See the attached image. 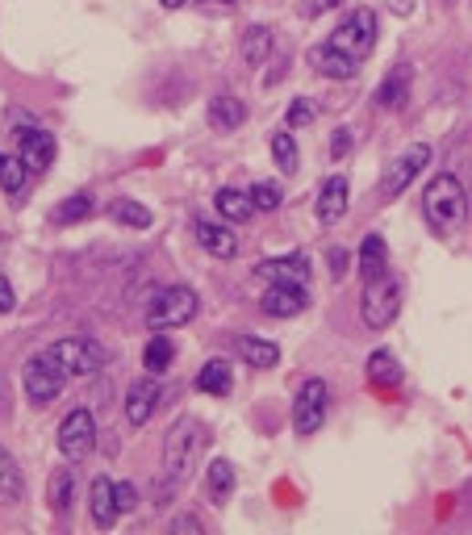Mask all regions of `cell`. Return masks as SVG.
Here are the masks:
<instances>
[{
  "label": "cell",
  "mask_w": 472,
  "mask_h": 535,
  "mask_svg": "<svg viewBox=\"0 0 472 535\" xmlns=\"http://www.w3.org/2000/svg\"><path fill=\"white\" fill-rule=\"evenodd\" d=\"M423 214H426L435 235H452V230L464 226V218H468V193H464V184L452 172H443V176H435L431 184H426Z\"/></svg>",
  "instance_id": "6da1fadb"
},
{
  "label": "cell",
  "mask_w": 472,
  "mask_h": 535,
  "mask_svg": "<svg viewBox=\"0 0 472 535\" xmlns=\"http://www.w3.org/2000/svg\"><path fill=\"white\" fill-rule=\"evenodd\" d=\"M197 318V293L188 285H172L163 288L155 301L147 306V327L151 330H172V327H184Z\"/></svg>",
  "instance_id": "7a4b0ae2"
},
{
  "label": "cell",
  "mask_w": 472,
  "mask_h": 535,
  "mask_svg": "<svg viewBox=\"0 0 472 535\" xmlns=\"http://www.w3.org/2000/svg\"><path fill=\"white\" fill-rule=\"evenodd\" d=\"M397 309H402V285H397L389 272H381L376 280H368V285H364V301H360L364 327L384 330L397 318Z\"/></svg>",
  "instance_id": "3957f363"
},
{
  "label": "cell",
  "mask_w": 472,
  "mask_h": 535,
  "mask_svg": "<svg viewBox=\"0 0 472 535\" xmlns=\"http://www.w3.org/2000/svg\"><path fill=\"white\" fill-rule=\"evenodd\" d=\"M330 47L351 55V59H368L376 47V13L372 9H355L339 21V30L330 34Z\"/></svg>",
  "instance_id": "277c9868"
},
{
  "label": "cell",
  "mask_w": 472,
  "mask_h": 535,
  "mask_svg": "<svg viewBox=\"0 0 472 535\" xmlns=\"http://www.w3.org/2000/svg\"><path fill=\"white\" fill-rule=\"evenodd\" d=\"M21 381H26V397H30L34 406H47V402H55V397L63 393V385H68V372H63L59 360L50 356V351H42V356H34L30 364H26Z\"/></svg>",
  "instance_id": "5b68a950"
},
{
  "label": "cell",
  "mask_w": 472,
  "mask_h": 535,
  "mask_svg": "<svg viewBox=\"0 0 472 535\" xmlns=\"http://www.w3.org/2000/svg\"><path fill=\"white\" fill-rule=\"evenodd\" d=\"M426 163H431V147H426V142H414V147H405L402 155H397L393 163L384 168V176H381V197H384V201L402 197V193L414 184V176H418Z\"/></svg>",
  "instance_id": "8992f818"
},
{
  "label": "cell",
  "mask_w": 472,
  "mask_h": 535,
  "mask_svg": "<svg viewBox=\"0 0 472 535\" xmlns=\"http://www.w3.org/2000/svg\"><path fill=\"white\" fill-rule=\"evenodd\" d=\"M326 402H330V389H326V381H318V377H309L301 389H297V402H293L297 435H314L318 426L326 423Z\"/></svg>",
  "instance_id": "52a82bcc"
},
{
  "label": "cell",
  "mask_w": 472,
  "mask_h": 535,
  "mask_svg": "<svg viewBox=\"0 0 472 535\" xmlns=\"http://www.w3.org/2000/svg\"><path fill=\"white\" fill-rule=\"evenodd\" d=\"M50 356L59 360V368L68 377H92L100 364H105V351L89 339H59L55 347H47Z\"/></svg>",
  "instance_id": "ba28073f"
},
{
  "label": "cell",
  "mask_w": 472,
  "mask_h": 535,
  "mask_svg": "<svg viewBox=\"0 0 472 535\" xmlns=\"http://www.w3.org/2000/svg\"><path fill=\"white\" fill-rule=\"evenodd\" d=\"M97 444V423H92V410H71L59 426V452L68 460H84Z\"/></svg>",
  "instance_id": "9c48e42d"
},
{
  "label": "cell",
  "mask_w": 472,
  "mask_h": 535,
  "mask_svg": "<svg viewBox=\"0 0 472 535\" xmlns=\"http://www.w3.org/2000/svg\"><path fill=\"white\" fill-rule=\"evenodd\" d=\"M193 230H197V243H201V247H205L214 259H230V256H238V235L226 226V222L197 218V222H193Z\"/></svg>",
  "instance_id": "30bf717a"
},
{
  "label": "cell",
  "mask_w": 472,
  "mask_h": 535,
  "mask_svg": "<svg viewBox=\"0 0 472 535\" xmlns=\"http://www.w3.org/2000/svg\"><path fill=\"white\" fill-rule=\"evenodd\" d=\"M17 155L26 159V168L30 172H42L55 163V139H50L47 130L30 126V130H21L17 134Z\"/></svg>",
  "instance_id": "8fae6325"
},
{
  "label": "cell",
  "mask_w": 472,
  "mask_h": 535,
  "mask_svg": "<svg viewBox=\"0 0 472 535\" xmlns=\"http://www.w3.org/2000/svg\"><path fill=\"white\" fill-rule=\"evenodd\" d=\"M305 306H309L305 285H272L264 298H259V309H264L267 318H293V314H301Z\"/></svg>",
  "instance_id": "7c38bea8"
},
{
  "label": "cell",
  "mask_w": 472,
  "mask_h": 535,
  "mask_svg": "<svg viewBox=\"0 0 472 535\" xmlns=\"http://www.w3.org/2000/svg\"><path fill=\"white\" fill-rule=\"evenodd\" d=\"M259 277H264L267 285H305V280H309V259H305L301 251L280 256V259H264V264H259Z\"/></svg>",
  "instance_id": "4fadbf2b"
},
{
  "label": "cell",
  "mask_w": 472,
  "mask_h": 535,
  "mask_svg": "<svg viewBox=\"0 0 472 535\" xmlns=\"http://www.w3.org/2000/svg\"><path fill=\"white\" fill-rule=\"evenodd\" d=\"M159 406V385L155 381H134V385L126 389V423L130 426H147L151 414H155Z\"/></svg>",
  "instance_id": "5bb4252c"
},
{
  "label": "cell",
  "mask_w": 472,
  "mask_h": 535,
  "mask_svg": "<svg viewBox=\"0 0 472 535\" xmlns=\"http://www.w3.org/2000/svg\"><path fill=\"white\" fill-rule=\"evenodd\" d=\"M188 456H193V423H188V418H180V423L168 431V444H163V465H168L172 481L184 473Z\"/></svg>",
  "instance_id": "9a60e30c"
},
{
  "label": "cell",
  "mask_w": 472,
  "mask_h": 535,
  "mask_svg": "<svg viewBox=\"0 0 472 535\" xmlns=\"http://www.w3.org/2000/svg\"><path fill=\"white\" fill-rule=\"evenodd\" d=\"M309 63H314V71H322L326 79H351L355 71H360V59H351V55L335 50L330 42H326V47H314V50H309Z\"/></svg>",
  "instance_id": "2e32d148"
},
{
  "label": "cell",
  "mask_w": 472,
  "mask_h": 535,
  "mask_svg": "<svg viewBox=\"0 0 472 535\" xmlns=\"http://www.w3.org/2000/svg\"><path fill=\"white\" fill-rule=\"evenodd\" d=\"M347 197H351L347 176H330L322 184V193H318V218H322L326 226H335V222L347 214Z\"/></svg>",
  "instance_id": "e0dca14e"
},
{
  "label": "cell",
  "mask_w": 472,
  "mask_h": 535,
  "mask_svg": "<svg viewBox=\"0 0 472 535\" xmlns=\"http://www.w3.org/2000/svg\"><path fill=\"white\" fill-rule=\"evenodd\" d=\"M89 515L97 527H113V519H118V498H113V481H109V477H92Z\"/></svg>",
  "instance_id": "ac0fdd59"
},
{
  "label": "cell",
  "mask_w": 472,
  "mask_h": 535,
  "mask_svg": "<svg viewBox=\"0 0 472 535\" xmlns=\"http://www.w3.org/2000/svg\"><path fill=\"white\" fill-rule=\"evenodd\" d=\"M405 100H410V68L397 63V68L381 79V89H376V105H381V110H402Z\"/></svg>",
  "instance_id": "d6986e66"
},
{
  "label": "cell",
  "mask_w": 472,
  "mask_h": 535,
  "mask_svg": "<svg viewBox=\"0 0 472 535\" xmlns=\"http://www.w3.org/2000/svg\"><path fill=\"white\" fill-rule=\"evenodd\" d=\"M246 121V110H243V100L238 97H214L209 100V126L214 130H238Z\"/></svg>",
  "instance_id": "ffe728a7"
},
{
  "label": "cell",
  "mask_w": 472,
  "mask_h": 535,
  "mask_svg": "<svg viewBox=\"0 0 472 535\" xmlns=\"http://www.w3.org/2000/svg\"><path fill=\"white\" fill-rule=\"evenodd\" d=\"M172 360H176V347H172V339L163 335V330H155L151 335V343L142 347V368H147L151 377H159V372H168Z\"/></svg>",
  "instance_id": "44dd1931"
},
{
  "label": "cell",
  "mask_w": 472,
  "mask_h": 535,
  "mask_svg": "<svg viewBox=\"0 0 472 535\" xmlns=\"http://www.w3.org/2000/svg\"><path fill=\"white\" fill-rule=\"evenodd\" d=\"M272 55V30L267 26H246L243 34V63L246 68H264Z\"/></svg>",
  "instance_id": "7402d4cb"
},
{
  "label": "cell",
  "mask_w": 472,
  "mask_h": 535,
  "mask_svg": "<svg viewBox=\"0 0 472 535\" xmlns=\"http://www.w3.org/2000/svg\"><path fill=\"white\" fill-rule=\"evenodd\" d=\"M197 389L201 393H214V397H226L230 389H235V377H230L226 360H209V364L197 372Z\"/></svg>",
  "instance_id": "603a6c76"
},
{
  "label": "cell",
  "mask_w": 472,
  "mask_h": 535,
  "mask_svg": "<svg viewBox=\"0 0 472 535\" xmlns=\"http://www.w3.org/2000/svg\"><path fill=\"white\" fill-rule=\"evenodd\" d=\"M214 205H217V214H222L226 222H246L251 214H256V205H251V193H238V189H217Z\"/></svg>",
  "instance_id": "cb8c5ba5"
},
{
  "label": "cell",
  "mask_w": 472,
  "mask_h": 535,
  "mask_svg": "<svg viewBox=\"0 0 472 535\" xmlns=\"http://www.w3.org/2000/svg\"><path fill=\"white\" fill-rule=\"evenodd\" d=\"M238 356H243L251 368H276V360H280V347L267 343V339L243 335V339H238Z\"/></svg>",
  "instance_id": "d4e9b609"
},
{
  "label": "cell",
  "mask_w": 472,
  "mask_h": 535,
  "mask_svg": "<svg viewBox=\"0 0 472 535\" xmlns=\"http://www.w3.org/2000/svg\"><path fill=\"white\" fill-rule=\"evenodd\" d=\"M368 381L381 389L402 385V364L393 360V351H372V356H368Z\"/></svg>",
  "instance_id": "484cf974"
},
{
  "label": "cell",
  "mask_w": 472,
  "mask_h": 535,
  "mask_svg": "<svg viewBox=\"0 0 472 535\" xmlns=\"http://www.w3.org/2000/svg\"><path fill=\"white\" fill-rule=\"evenodd\" d=\"M384 259H389V251H384V238L381 235H368L364 247H360V277H364V285L384 272Z\"/></svg>",
  "instance_id": "4316f807"
},
{
  "label": "cell",
  "mask_w": 472,
  "mask_h": 535,
  "mask_svg": "<svg viewBox=\"0 0 472 535\" xmlns=\"http://www.w3.org/2000/svg\"><path fill=\"white\" fill-rule=\"evenodd\" d=\"M109 214H113V222H121V226H134V230L151 226V209L138 205V201H130V197H118L113 205H109Z\"/></svg>",
  "instance_id": "83f0119b"
},
{
  "label": "cell",
  "mask_w": 472,
  "mask_h": 535,
  "mask_svg": "<svg viewBox=\"0 0 472 535\" xmlns=\"http://www.w3.org/2000/svg\"><path fill=\"white\" fill-rule=\"evenodd\" d=\"M235 494V465L230 460H214L209 465V498L214 502H226Z\"/></svg>",
  "instance_id": "f1b7e54d"
},
{
  "label": "cell",
  "mask_w": 472,
  "mask_h": 535,
  "mask_svg": "<svg viewBox=\"0 0 472 535\" xmlns=\"http://www.w3.org/2000/svg\"><path fill=\"white\" fill-rule=\"evenodd\" d=\"M21 498V468L17 460L0 447V502H17Z\"/></svg>",
  "instance_id": "f546056e"
},
{
  "label": "cell",
  "mask_w": 472,
  "mask_h": 535,
  "mask_svg": "<svg viewBox=\"0 0 472 535\" xmlns=\"http://www.w3.org/2000/svg\"><path fill=\"white\" fill-rule=\"evenodd\" d=\"M272 159H276V168L285 172V176H293L297 163H301V155H297V142L288 130H280V134H272Z\"/></svg>",
  "instance_id": "4dcf8cb0"
},
{
  "label": "cell",
  "mask_w": 472,
  "mask_h": 535,
  "mask_svg": "<svg viewBox=\"0 0 472 535\" xmlns=\"http://www.w3.org/2000/svg\"><path fill=\"white\" fill-rule=\"evenodd\" d=\"M89 214H92V193H71V197L55 209V222H59V226H71V222L89 218Z\"/></svg>",
  "instance_id": "1f68e13d"
},
{
  "label": "cell",
  "mask_w": 472,
  "mask_h": 535,
  "mask_svg": "<svg viewBox=\"0 0 472 535\" xmlns=\"http://www.w3.org/2000/svg\"><path fill=\"white\" fill-rule=\"evenodd\" d=\"M47 502L55 515H63L71 506V468H59V473L50 477V486H47Z\"/></svg>",
  "instance_id": "d6a6232c"
},
{
  "label": "cell",
  "mask_w": 472,
  "mask_h": 535,
  "mask_svg": "<svg viewBox=\"0 0 472 535\" xmlns=\"http://www.w3.org/2000/svg\"><path fill=\"white\" fill-rule=\"evenodd\" d=\"M26 159L21 155H0V189L5 193H21V184H26Z\"/></svg>",
  "instance_id": "836d02e7"
},
{
  "label": "cell",
  "mask_w": 472,
  "mask_h": 535,
  "mask_svg": "<svg viewBox=\"0 0 472 535\" xmlns=\"http://www.w3.org/2000/svg\"><path fill=\"white\" fill-rule=\"evenodd\" d=\"M280 201H285V193H280V184H272V180H259L256 189H251V205H256L259 214L280 209Z\"/></svg>",
  "instance_id": "e575fe53"
},
{
  "label": "cell",
  "mask_w": 472,
  "mask_h": 535,
  "mask_svg": "<svg viewBox=\"0 0 472 535\" xmlns=\"http://www.w3.org/2000/svg\"><path fill=\"white\" fill-rule=\"evenodd\" d=\"M314 100H309V97H297L293 100V105H288V113H285V121H288V126H293V130H301V126H309V121H314Z\"/></svg>",
  "instance_id": "d590c367"
},
{
  "label": "cell",
  "mask_w": 472,
  "mask_h": 535,
  "mask_svg": "<svg viewBox=\"0 0 472 535\" xmlns=\"http://www.w3.org/2000/svg\"><path fill=\"white\" fill-rule=\"evenodd\" d=\"M113 498H118V510H134V506H138V489L130 486V481L113 486Z\"/></svg>",
  "instance_id": "8d00e7d4"
},
{
  "label": "cell",
  "mask_w": 472,
  "mask_h": 535,
  "mask_svg": "<svg viewBox=\"0 0 472 535\" xmlns=\"http://www.w3.org/2000/svg\"><path fill=\"white\" fill-rule=\"evenodd\" d=\"M351 151V130H335V142H330V155L343 159Z\"/></svg>",
  "instance_id": "74e56055"
},
{
  "label": "cell",
  "mask_w": 472,
  "mask_h": 535,
  "mask_svg": "<svg viewBox=\"0 0 472 535\" xmlns=\"http://www.w3.org/2000/svg\"><path fill=\"white\" fill-rule=\"evenodd\" d=\"M343 272H347V251L343 247H330V277H343Z\"/></svg>",
  "instance_id": "f35d334b"
},
{
  "label": "cell",
  "mask_w": 472,
  "mask_h": 535,
  "mask_svg": "<svg viewBox=\"0 0 472 535\" xmlns=\"http://www.w3.org/2000/svg\"><path fill=\"white\" fill-rule=\"evenodd\" d=\"M172 531H193V535H197L201 531V519L197 515H180L176 523H172Z\"/></svg>",
  "instance_id": "ab89813d"
},
{
  "label": "cell",
  "mask_w": 472,
  "mask_h": 535,
  "mask_svg": "<svg viewBox=\"0 0 472 535\" xmlns=\"http://www.w3.org/2000/svg\"><path fill=\"white\" fill-rule=\"evenodd\" d=\"M13 301H17V298H13V285H9L5 277H0V314H9Z\"/></svg>",
  "instance_id": "60d3db41"
},
{
  "label": "cell",
  "mask_w": 472,
  "mask_h": 535,
  "mask_svg": "<svg viewBox=\"0 0 472 535\" xmlns=\"http://www.w3.org/2000/svg\"><path fill=\"white\" fill-rule=\"evenodd\" d=\"M389 9H393V13H397V17H405V13H410V9H414V0H389Z\"/></svg>",
  "instance_id": "b9f144b4"
},
{
  "label": "cell",
  "mask_w": 472,
  "mask_h": 535,
  "mask_svg": "<svg viewBox=\"0 0 472 535\" xmlns=\"http://www.w3.org/2000/svg\"><path fill=\"white\" fill-rule=\"evenodd\" d=\"M339 0H309V13H326V9H335Z\"/></svg>",
  "instance_id": "7bdbcfd3"
},
{
  "label": "cell",
  "mask_w": 472,
  "mask_h": 535,
  "mask_svg": "<svg viewBox=\"0 0 472 535\" xmlns=\"http://www.w3.org/2000/svg\"><path fill=\"white\" fill-rule=\"evenodd\" d=\"M180 5H184V0H163V9H180Z\"/></svg>",
  "instance_id": "ee69618b"
},
{
  "label": "cell",
  "mask_w": 472,
  "mask_h": 535,
  "mask_svg": "<svg viewBox=\"0 0 472 535\" xmlns=\"http://www.w3.org/2000/svg\"><path fill=\"white\" fill-rule=\"evenodd\" d=\"M205 5H226V9H230V5H235V0H205Z\"/></svg>",
  "instance_id": "f6af8a7d"
}]
</instances>
